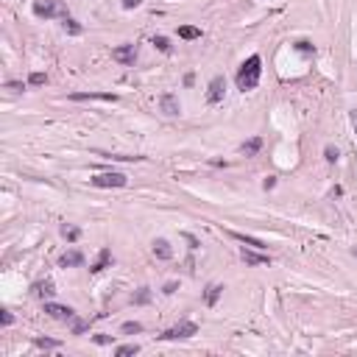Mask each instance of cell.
Here are the masks:
<instances>
[{"label":"cell","instance_id":"7c38bea8","mask_svg":"<svg viewBox=\"0 0 357 357\" xmlns=\"http://www.w3.org/2000/svg\"><path fill=\"white\" fill-rule=\"evenodd\" d=\"M154 254H156V260H170V257H173V248H170V243L165 240V237H156L154 240Z\"/></svg>","mask_w":357,"mask_h":357},{"label":"cell","instance_id":"74e56055","mask_svg":"<svg viewBox=\"0 0 357 357\" xmlns=\"http://www.w3.org/2000/svg\"><path fill=\"white\" fill-rule=\"evenodd\" d=\"M349 117H351V126H354V131H357V109H351Z\"/></svg>","mask_w":357,"mask_h":357},{"label":"cell","instance_id":"2e32d148","mask_svg":"<svg viewBox=\"0 0 357 357\" xmlns=\"http://www.w3.org/2000/svg\"><path fill=\"white\" fill-rule=\"evenodd\" d=\"M234 237V240H240V243H246V246H251V248H265V243L260 240V237H251V234H243V232H229Z\"/></svg>","mask_w":357,"mask_h":357},{"label":"cell","instance_id":"5bb4252c","mask_svg":"<svg viewBox=\"0 0 357 357\" xmlns=\"http://www.w3.org/2000/svg\"><path fill=\"white\" fill-rule=\"evenodd\" d=\"M109 262H112V251H109V248H101V254H98V260L90 265V271L92 273H101L104 268H109Z\"/></svg>","mask_w":357,"mask_h":357},{"label":"cell","instance_id":"d6a6232c","mask_svg":"<svg viewBox=\"0 0 357 357\" xmlns=\"http://www.w3.org/2000/svg\"><path fill=\"white\" fill-rule=\"evenodd\" d=\"M92 340H95L98 346H106V343H112V338H109V335H95Z\"/></svg>","mask_w":357,"mask_h":357},{"label":"cell","instance_id":"9c48e42d","mask_svg":"<svg viewBox=\"0 0 357 357\" xmlns=\"http://www.w3.org/2000/svg\"><path fill=\"white\" fill-rule=\"evenodd\" d=\"M159 106H162V112H165V115H170V117H176L179 112H182V104H179V98L170 95V92L159 98Z\"/></svg>","mask_w":357,"mask_h":357},{"label":"cell","instance_id":"836d02e7","mask_svg":"<svg viewBox=\"0 0 357 357\" xmlns=\"http://www.w3.org/2000/svg\"><path fill=\"white\" fill-rule=\"evenodd\" d=\"M140 3H143V0H120V6H123V9H137Z\"/></svg>","mask_w":357,"mask_h":357},{"label":"cell","instance_id":"cb8c5ba5","mask_svg":"<svg viewBox=\"0 0 357 357\" xmlns=\"http://www.w3.org/2000/svg\"><path fill=\"white\" fill-rule=\"evenodd\" d=\"M137 351H140V346H137V343H123V346H117V349H115V354L126 357V354H137Z\"/></svg>","mask_w":357,"mask_h":357},{"label":"cell","instance_id":"ffe728a7","mask_svg":"<svg viewBox=\"0 0 357 357\" xmlns=\"http://www.w3.org/2000/svg\"><path fill=\"white\" fill-rule=\"evenodd\" d=\"M151 45H154L156 51H162V53H170V51H173V45L168 42V37H154V39H151Z\"/></svg>","mask_w":357,"mask_h":357},{"label":"cell","instance_id":"4316f807","mask_svg":"<svg viewBox=\"0 0 357 357\" xmlns=\"http://www.w3.org/2000/svg\"><path fill=\"white\" fill-rule=\"evenodd\" d=\"M296 51L299 53H315V45L307 42V39H299V42H296Z\"/></svg>","mask_w":357,"mask_h":357},{"label":"cell","instance_id":"4dcf8cb0","mask_svg":"<svg viewBox=\"0 0 357 357\" xmlns=\"http://www.w3.org/2000/svg\"><path fill=\"white\" fill-rule=\"evenodd\" d=\"M6 90H12V92H23V90H26V84H23V81H6Z\"/></svg>","mask_w":357,"mask_h":357},{"label":"cell","instance_id":"83f0119b","mask_svg":"<svg viewBox=\"0 0 357 357\" xmlns=\"http://www.w3.org/2000/svg\"><path fill=\"white\" fill-rule=\"evenodd\" d=\"M123 332H126V335H131V332H143V324H140V321H126Z\"/></svg>","mask_w":357,"mask_h":357},{"label":"cell","instance_id":"d6986e66","mask_svg":"<svg viewBox=\"0 0 357 357\" xmlns=\"http://www.w3.org/2000/svg\"><path fill=\"white\" fill-rule=\"evenodd\" d=\"M179 37H182V39H198V37H201V28H195V26H182V28H179Z\"/></svg>","mask_w":357,"mask_h":357},{"label":"cell","instance_id":"52a82bcc","mask_svg":"<svg viewBox=\"0 0 357 357\" xmlns=\"http://www.w3.org/2000/svg\"><path fill=\"white\" fill-rule=\"evenodd\" d=\"M112 59H115V62H120V65H126V67H131L137 62V45H120V48H115V51H112Z\"/></svg>","mask_w":357,"mask_h":357},{"label":"cell","instance_id":"d590c367","mask_svg":"<svg viewBox=\"0 0 357 357\" xmlns=\"http://www.w3.org/2000/svg\"><path fill=\"white\" fill-rule=\"evenodd\" d=\"M176 287H179V285H176V282H168V285H165V296H170V293H176Z\"/></svg>","mask_w":357,"mask_h":357},{"label":"cell","instance_id":"8fae6325","mask_svg":"<svg viewBox=\"0 0 357 357\" xmlns=\"http://www.w3.org/2000/svg\"><path fill=\"white\" fill-rule=\"evenodd\" d=\"M59 265H62V268H78V265H84V254L76 251V248H73V251H65L62 257H59Z\"/></svg>","mask_w":357,"mask_h":357},{"label":"cell","instance_id":"f1b7e54d","mask_svg":"<svg viewBox=\"0 0 357 357\" xmlns=\"http://www.w3.org/2000/svg\"><path fill=\"white\" fill-rule=\"evenodd\" d=\"M84 329H90V324H87V321H78V318H73V335H81Z\"/></svg>","mask_w":357,"mask_h":357},{"label":"cell","instance_id":"277c9868","mask_svg":"<svg viewBox=\"0 0 357 357\" xmlns=\"http://www.w3.org/2000/svg\"><path fill=\"white\" fill-rule=\"evenodd\" d=\"M34 14H37L39 20H51V17H56V14H65V12H62V6H59L56 0H37V3H34Z\"/></svg>","mask_w":357,"mask_h":357},{"label":"cell","instance_id":"30bf717a","mask_svg":"<svg viewBox=\"0 0 357 357\" xmlns=\"http://www.w3.org/2000/svg\"><path fill=\"white\" fill-rule=\"evenodd\" d=\"M73 101H112L115 104L117 95H112V92H73Z\"/></svg>","mask_w":357,"mask_h":357},{"label":"cell","instance_id":"e575fe53","mask_svg":"<svg viewBox=\"0 0 357 357\" xmlns=\"http://www.w3.org/2000/svg\"><path fill=\"white\" fill-rule=\"evenodd\" d=\"M262 187H265V190H273V187H276V179H273V176H268L265 182H262Z\"/></svg>","mask_w":357,"mask_h":357},{"label":"cell","instance_id":"f546056e","mask_svg":"<svg viewBox=\"0 0 357 357\" xmlns=\"http://www.w3.org/2000/svg\"><path fill=\"white\" fill-rule=\"evenodd\" d=\"M0 324H3V326H12V324H14V315H12L9 310H0Z\"/></svg>","mask_w":357,"mask_h":357},{"label":"cell","instance_id":"6da1fadb","mask_svg":"<svg viewBox=\"0 0 357 357\" xmlns=\"http://www.w3.org/2000/svg\"><path fill=\"white\" fill-rule=\"evenodd\" d=\"M260 76H262V59H260V56H248L246 62L240 65L237 76H234V81H237V90H243V92L254 90V87L260 84Z\"/></svg>","mask_w":357,"mask_h":357},{"label":"cell","instance_id":"44dd1931","mask_svg":"<svg viewBox=\"0 0 357 357\" xmlns=\"http://www.w3.org/2000/svg\"><path fill=\"white\" fill-rule=\"evenodd\" d=\"M62 237L70 240V243H76L78 237H81V229H78V226H62Z\"/></svg>","mask_w":357,"mask_h":357},{"label":"cell","instance_id":"ba28073f","mask_svg":"<svg viewBox=\"0 0 357 357\" xmlns=\"http://www.w3.org/2000/svg\"><path fill=\"white\" fill-rule=\"evenodd\" d=\"M240 260L246 262V265H271V257H268V254H260V248H257V251H248V248H243V251H240Z\"/></svg>","mask_w":357,"mask_h":357},{"label":"cell","instance_id":"5b68a950","mask_svg":"<svg viewBox=\"0 0 357 357\" xmlns=\"http://www.w3.org/2000/svg\"><path fill=\"white\" fill-rule=\"evenodd\" d=\"M45 312L56 321H73L76 318V310L73 307H65V304H56V301H45Z\"/></svg>","mask_w":357,"mask_h":357},{"label":"cell","instance_id":"484cf974","mask_svg":"<svg viewBox=\"0 0 357 357\" xmlns=\"http://www.w3.org/2000/svg\"><path fill=\"white\" fill-rule=\"evenodd\" d=\"M324 159H326V162H338V159H340V151L332 148V145H326V148H324Z\"/></svg>","mask_w":357,"mask_h":357},{"label":"cell","instance_id":"f35d334b","mask_svg":"<svg viewBox=\"0 0 357 357\" xmlns=\"http://www.w3.org/2000/svg\"><path fill=\"white\" fill-rule=\"evenodd\" d=\"M354 257H357V248H354Z\"/></svg>","mask_w":357,"mask_h":357},{"label":"cell","instance_id":"ac0fdd59","mask_svg":"<svg viewBox=\"0 0 357 357\" xmlns=\"http://www.w3.org/2000/svg\"><path fill=\"white\" fill-rule=\"evenodd\" d=\"M62 26H65V31H67V34H73V37H78V34L84 31V28H81V23H76V20L67 17V14H65V23H62Z\"/></svg>","mask_w":357,"mask_h":357},{"label":"cell","instance_id":"4fadbf2b","mask_svg":"<svg viewBox=\"0 0 357 357\" xmlns=\"http://www.w3.org/2000/svg\"><path fill=\"white\" fill-rule=\"evenodd\" d=\"M221 293H223V285H207V290H204V304L207 307H215L218 304V299H221Z\"/></svg>","mask_w":357,"mask_h":357},{"label":"cell","instance_id":"7a4b0ae2","mask_svg":"<svg viewBox=\"0 0 357 357\" xmlns=\"http://www.w3.org/2000/svg\"><path fill=\"white\" fill-rule=\"evenodd\" d=\"M195 332H198V326H195L193 321H179L176 326L165 329L159 338H162V340H184V338H193Z\"/></svg>","mask_w":357,"mask_h":357},{"label":"cell","instance_id":"8d00e7d4","mask_svg":"<svg viewBox=\"0 0 357 357\" xmlns=\"http://www.w3.org/2000/svg\"><path fill=\"white\" fill-rule=\"evenodd\" d=\"M193 81H195V76H193V73H187V76H184V87H193Z\"/></svg>","mask_w":357,"mask_h":357},{"label":"cell","instance_id":"1f68e13d","mask_svg":"<svg viewBox=\"0 0 357 357\" xmlns=\"http://www.w3.org/2000/svg\"><path fill=\"white\" fill-rule=\"evenodd\" d=\"M184 240L190 243V248H198V246H201V243H198V237H193L190 232H184Z\"/></svg>","mask_w":357,"mask_h":357},{"label":"cell","instance_id":"603a6c76","mask_svg":"<svg viewBox=\"0 0 357 357\" xmlns=\"http://www.w3.org/2000/svg\"><path fill=\"white\" fill-rule=\"evenodd\" d=\"M34 346L37 349H59V340H51V338H34Z\"/></svg>","mask_w":357,"mask_h":357},{"label":"cell","instance_id":"3957f363","mask_svg":"<svg viewBox=\"0 0 357 357\" xmlns=\"http://www.w3.org/2000/svg\"><path fill=\"white\" fill-rule=\"evenodd\" d=\"M90 184L92 187H126V184H129V176L109 170V173H98L95 179H90Z\"/></svg>","mask_w":357,"mask_h":357},{"label":"cell","instance_id":"8992f818","mask_svg":"<svg viewBox=\"0 0 357 357\" xmlns=\"http://www.w3.org/2000/svg\"><path fill=\"white\" fill-rule=\"evenodd\" d=\"M223 92H226V78L215 76L212 81H209V87H207V101H209V104H221Z\"/></svg>","mask_w":357,"mask_h":357},{"label":"cell","instance_id":"7402d4cb","mask_svg":"<svg viewBox=\"0 0 357 357\" xmlns=\"http://www.w3.org/2000/svg\"><path fill=\"white\" fill-rule=\"evenodd\" d=\"M131 301H134V304H148V301H151V290H148V287H140V290L131 296Z\"/></svg>","mask_w":357,"mask_h":357},{"label":"cell","instance_id":"e0dca14e","mask_svg":"<svg viewBox=\"0 0 357 357\" xmlns=\"http://www.w3.org/2000/svg\"><path fill=\"white\" fill-rule=\"evenodd\" d=\"M34 293H37L39 299H51L53 293H56V287H53V282H39V285H34Z\"/></svg>","mask_w":357,"mask_h":357},{"label":"cell","instance_id":"9a60e30c","mask_svg":"<svg viewBox=\"0 0 357 357\" xmlns=\"http://www.w3.org/2000/svg\"><path fill=\"white\" fill-rule=\"evenodd\" d=\"M260 148H262V137H251V140H246V143L240 145L243 156H257V154H260Z\"/></svg>","mask_w":357,"mask_h":357},{"label":"cell","instance_id":"d4e9b609","mask_svg":"<svg viewBox=\"0 0 357 357\" xmlns=\"http://www.w3.org/2000/svg\"><path fill=\"white\" fill-rule=\"evenodd\" d=\"M28 84H31V87H42V84H48V76H45V73H31V76H28Z\"/></svg>","mask_w":357,"mask_h":357}]
</instances>
